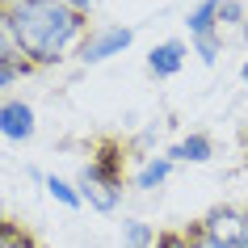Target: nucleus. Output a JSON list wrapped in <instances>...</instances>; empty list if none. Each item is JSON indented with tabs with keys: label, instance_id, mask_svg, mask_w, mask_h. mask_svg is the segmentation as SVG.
Masks as SVG:
<instances>
[{
	"label": "nucleus",
	"instance_id": "obj_12",
	"mask_svg": "<svg viewBox=\"0 0 248 248\" xmlns=\"http://www.w3.org/2000/svg\"><path fill=\"white\" fill-rule=\"evenodd\" d=\"M189 55H198L202 67H215L223 55V30L219 34H202V38H189Z\"/></svg>",
	"mask_w": 248,
	"mask_h": 248
},
{
	"label": "nucleus",
	"instance_id": "obj_13",
	"mask_svg": "<svg viewBox=\"0 0 248 248\" xmlns=\"http://www.w3.org/2000/svg\"><path fill=\"white\" fill-rule=\"evenodd\" d=\"M42 185H46V194H51L55 202H59V206H67V210H80V206H84L80 189H76L72 181H63V177H55V172H51V177H46Z\"/></svg>",
	"mask_w": 248,
	"mask_h": 248
},
{
	"label": "nucleus",
	"instance_id": "obj_1",
	"mask_svg": "<svg viewBox=\"0 0 248 248\" xmlns=\"http://www.w3.org/2000/svg\"><path fill=\"white\" fill-rule=\"evenodd\" d=\"M17 51L34 67H59L76 59L80 42L89 38V13H80L63 0H17L9 9Z\"/></svg>",
	"mask_w": 248,
	"mask_h": 248
},
{
	"label": "nucleus",
	"instance_id": "obj_21",
	"mask_svg": "<svg viewBox=\"0 0 248 248\" xmlns=\"http://www.w3.org/2000/svg\"><path fill=\"white\" fill-rule=\"evenodd\" d=\"M240 38H244V46H248V21H244V26H240Z\"/></svg>",
	"mask_w": 248,
	"mask_h": 248
},
{
	"label": "nucleus",
	"instance_id": "obj_14",
	"mask_svg": "<svg viewBox=\"0 0 248 248\" xmlns=\"http://www.w3.org/2000/svg\"><path fill=\"white\" fill-rule=\"evenodd\" d=\"M0 248H42L34 235L13 219H0Z\"/></svg>",
	"mask_w": 248,
	"mask_h": 248
},
{
	"label": "nucleus",
	"instance_id": "obj_18",
	"mask_svg": "<svg viewBox=\"0 0 248 248\" xmlns=\"http://www.w3.org/2000/svg\"><path fill=\"white\" fill-rule=\"evenodd\" d=\"M63 4H72V9H80V13H93L101 0H63Z\"/></svg>",
	"mask_w": 248,
	"mask_h": 248
},
{
	"label": "nucleus",
	"instance_id": "obj_5",
	"mask_svg": "<svg viewBox=\"0 0 248 248\" xmlns=\"http://www.w3.org/2000/svg\"><path fill=\"white\" fill-rule=\"evenodd\" d=\"M185 59H189V42L164 38V42H156V46L147 51V72H152L156 80H172L185 67Z\"/></svg>",
	"mask_w": 248,
	"mask_h": 248
},
{
	"label": "nucleus",
	"instance_id": "obj_8",
	"mask_svg": "<svg viewBox=\"0 0 248 248\" xmlns=\"http://www.w3.org/2000/svg\"><path fill=\"white\" fill-rule=\"evenodd\" d=\"M219 4L223 0H198L194 9L185 13V30H189V38H202V34H219Z\"/></svg>",
	"mask_w": 248,
	"mask_h": 248
},
{
	"label": "nucleus",
	"instance_id": "obj_6",
	"mask_svg": "<svg viewBox=\"0 0 248 248\" xmlns=\"http://www.w3.org/2000/svg\"><path fill=\"white\" fill-rule=\"evenodd\" d=\"M198 227L206 235H215V240H223V244H232L240 240V232H244V210H235V206H215L206 210L202 219H198Z\"/></svg>",
	"mask_w": 248,
	"mask_h": 248
},
{
	"label": "nucleus",
	"instance_id": "obj_7",
	"mask_svg": "<svg viewBox=\"0 0 248 248\" xmlns=\"http://www.w3.org/2000/svg\"><path fill=\"white\" fill-rule=\"evenodd\" d=\"M164 156H169L172 164H206V160L215 156V143H210V135H185L181 143H172Z\"/></svg>",
	"mask_w": 248,
	"mask_h": 248
},
{
	"label": "nucleus",
	"instance_id": "obj_3",
	"mask_svg": "<svg viewBox=\"0 0 248 248\" xmlns=\"http://www.w3.org/2000/svg\"><path fill=\"white\" fill-rule=\"evenodd\" d=\"M131 42H135V26H118V21H109V26H93L89 38L80 42V51H76V63L97 67V63H105V59H114V55L131 51Z\"/></svg>",
	"mask_w": 248,
	"mask_h": 248
},
{
	"label": "nucleus",
	"instance_id": "obj_19",
	"mask_svg": "<svg viewBox=\"0 0 248 248\" xmlns=\"http://www.w3.org/2000/svg\"><path fill=\"white\" fill-rule=\"evenodd\" d=\"M235 248H248V210H244V232H240V240H235Z\"/></svg>",
	"mask_w": 248,
	"mask_h": 248
},
{
	"label": "nucleus",
	"instance_id": "obj_11",
	"mask_svg": "<svg viewBox=\"0 0 248 248\" xmlns=\"http://www.w3.org/2000/svg\"><path fill=\"white\" fill-rule=\"evenodd\" d=\"M30 72H34V63H30L26 55H0V89H13L17 80H26Z\"/></svg>",
	"mask_w": 248,
	"mask_h": 248
},
{
	"label": "nucleus",
	"instance_id": "obj_20",
	"mask_svg": "<svg viewBox=\"0 0 248 248\" xmlns=\"http://www.w3.org/2000/svg\"><path fill=\"white\" fill-rule=\"evenodd\" d=\"M240 80H244V84H248V59H244V63H240Z\"/></svg>",
	"mask_w": 248,
	"mask_h": 248
},
{
	"label": "nucleus",
	"instance_id": "obj_15",
	"mask_svg": "<svg viewBox=\"0 0 248 248\" xmlns=\"http://www.w3.org/2000/svg\"><path fill=\"white\" fill-rule=\"evenodd\" d=\"M248 21V9H244V0H223L219 4V26H244Z\"/></svg>",
	"mask_w": 248,
	"mask_h": 248
},
{
	"label": "nucleus",
	"instance_id": "obj_17",
	"mask_svg": "<svg viewBox=\"0 0 248 248\" xmlns=\"http://www.w3.org/2000/svg\"><path fill=\"white\" fill-rule=\"evenodd\" d=\"M185 235H189V244H194V248H232V244H223V240H215V235H206L198 223H189Z\"/></svg>",
	"mask_w": 248,
	"mask_h": 248
},
{
	"label": "nucleus",
	"instance_id": "obj_4",
	"mask_svg": "<svg viewBox=\"0 0 248 248\" xmlns=\"http://www.w3.org/2000/svg\"><path fill=\"white\" fill-rule=\"evenodd\" d=\"M38 131V118H34V105L21 101V97H4L0 101V135L9 143H30Z\"/></svg>",
	"mask_w": 248,
	"mask_h": 248
},
{
	"label": "nucleus",
	"instance_id": "obj_16",
	"mask_svg": "<svg viewBox=\"0 0 248 248\" xmlns=\"http://www.w3.org/2000/svg\"><path fill=\"white\" fill-rule=\"evenodd\" d=\"M0 55H17V38H13V21H9V9H0Z\"/></svg>",
	"mask_w": 248,
	"mask_h": 248
},
{
	"label": "nucleus",
	"instance_id": "obj_2",
	"mask_svg": "<svg viewBox=\"0 0 248 248\" xmlns=\"http://www.w3.org/2000/svg\"><path fill=\"white\" fill-rule=\"evenodd\" d=\"M76 189L84 198V206H93L97 215H114L122 206V147L118 143L97 147V156L80 169Z\"/></svg>",
	"mask_w": 248,
	"mask_h": 248
},
{
	"label": "nucleus",
	"instance_id": "obj_9",
	"mask_svg": "<svg viewBox=\"0 0 248 248\" xmlns=\"http://www.w3.org/2000/svg\"><path fill=\"white\" fill-rule=\"evenodd\" d=\"M156 227L143 219H122L118 223V244L122 248H156Z\"/></svg>",
	"mask_w": 248,
	"mask_h": 248
},
{
	"label": "nucleus",
	"instance_id": "obj_22",
	"mask_svg": "<svg viewBox=\"0 0 248 248\" xmlns=\"http://www.w3.org/2000/svg\"><path fill=\"white\" fill-rule=\"evenodd\" d=\"M13 4H17V0H0V9H13Z\"/></svg>",
	"mask_w": 248,
	"mask_h": 248
},
{
	"label": "nucleus",
	"instance_id": "obj_10",
	"mask_svg": "<svg viewBox=\"0 0 248 248\" xmlns=\"http://www.w3.org/2000/svg\"><path fill=\"white\" fill-rule=\"evenodd\" d=\"M172 177V160L169 156H147L143 169L135 172V189H160Z\"/></svg>",
	"mask_w": 248,
	"mask_h": 248
}]
</instances>
